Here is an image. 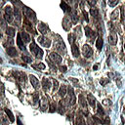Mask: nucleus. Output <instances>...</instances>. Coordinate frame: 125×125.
<instances>
[{"label": "nucleus", "instance_id": "58", "mask_svg": "<svg viewBox=\"0 0 125 125\" xmlns=\"http://www.w3.org/2000/svg\"><path fill=\"white\" fill-rule=\"evenodd\" d=\"M124 49H125V44H124Z\"/></svg>", "mask_w": 125, "mask_h": 125}, {"label": "nucleus", "instance_id": "29", "mask_svg": "<svg viewBox=\"0 0 125 125\" xmlns=\"http://www.w3.org/2000/svg\"><path fill=\"white\" fill-rule=\"evenodd\" d=\"M58 109H59V112L61 114H63L64 113V101L59 102V107H58Z\"/></svg>", "mask_w": 125, "mask_h": 125}, {"label": "nucleus", "instance_id": "38", "mask_svg": "<svg viewBox=\"0 0 125 125\" xmlns=\"http://www.w3.org/2000/svg\"><path fill=\"white\" fill-rule=\"evenodd\" d=\"M118 2H119V0H108V1H107L108 5H109L110 7H114V6H116Z\"/></svg>", "mask_w": 125, "mask_h": 125}, {"label": "nucleus", "instance_id": "16", "mask_svg": "<svg viewBox=\"0 0 125 125\" xmlns=\"http://www.w3.org/2000/svg\"><path fill=\"white\" fill-rule=\"evenodd\" d=\"M75 125H86V122L84 120V117L79 113L75 117Z\"/></svg>", "mask_w": 125, "mask_h": 125}, {"label": "nucleus", "instance_id": "43", "mask_svg": "<svg viewBox=\"0 0 125 125\" xmlns=\"http://www.w3.org/2000/svg\"><path fill=\"white\" fill-rule=\"evenodd\" d=\"M0 119L2 120V123H3V125H8V120H7V118H6L5 116H3V115H0Z\"/></svg>", "mask_w": 125, "mask_h": 125}, {"label": "nucleus", "instance_id": "34", "mask_svg": "<svg viewBox=\"0 0 125 125\" xmlns=\"http://www.w3.org/2000/svg\"><path fill=\"white\" fill-rule=\"evenodd\" d=\"M33 68H35V69H38V70H42V69H44L45 68V64L44 63H42V62H40V63H37V64H32L31 65Z\"/></svg>", "mask_w": 125, "mask_h": 125}, {"label": "nucleus", "instance_id": "23", "mask_svg": "<svg viewBox=\"0 0 125 125\" xmlns=\"http://www.w3.org/2000/svg\"><path fill=\"white\" fill-rule=\"evenodd\" d=\"M71 53H72L73 57H75V58L79 57V49H78V47L75 43L71 45Z\"/></svg>", "mask_w": 125, "mask_h": 125}, {"label": "nucleus", "instance_id": "24", "mask_svg": "<svg viewBox=\"0 0 125 125\" xmlns=\"http://www.w3.org/2000/svg\"><path fill=\"white\" fill-rule=\"evenodd\" d=\"M17 44H18V46L20 47V49L24 50V42H23V40L21 39V34H18V36H17Z\"/></svg>", "mask_w": 125, "mask_h": 125}, {"label": "nucleus", "instance_id": "20", "mask_svg": "<svg viewBox=\"0 0 125 125\" xmlns=\"http://www.w3.org/2000/svg\"><path fill=\"white\" fill-rule=\"evenodd\" d=\"M61 7H62V9L63 10L64 13H70V12L72 11L71 8H70V6H69L67 3H65L63 0L61 2Z\"/></svg>", "mask_w": 125, "mask_h": 125}, {"label": "nucleus", "instance_id": "52", "mask_svg": "<svg viewBox=\"0 0 125 125\" xmlns=\"http://www.w3.org/2000/svg\"><path fill=\"white\" fill-rule=\"evenodd\" d=\"M11 1H12V2H14L15 4H18V3H21V2H20V0H11Z\"/></svg>", "mask_w": 125, "mask_h": 125}, {"label": "nucleus", "instance_id": "21", "mask_svg": "<svg viewBox=\"0 0 125 125\" xmlns=\"http://www.w3.org/2000/svg\"><path fill=\"white\" fill-rule=\"evenodd\" d=\"M103 45H104V40H103V36L102 35H99V37L97 38V41H96V47L98 50H102L103 48Z\"/></svg>", "mask_w": 125, "mask_h": 125}, {"label": "nucleus", "instance_id": "50", "mask_svg": "<svg viewBox=\"0 0 125 125\" xmlns=\"http://www.w3.org/2000/svg\"><path fill=\"white\" fill-rule=\"evenodd\" d=\"M3 92H4V86L2 83H0V94H3Z\"/></svg>", "mask_w": 125, "mask_h": 125}, {"label": "nucleus", "instance_id": "56", "mask_svg": "<svg viewBox=\"0 0 125 125\" xmlns=\"http://www.w3.org/2000/svg\"><path fill=\"white\" fill-rule=\"evenodd\" d=\"M0 21H1V13H0Z\"/></svg>", "mask_w": 125, "mask_h": 125}, {"label": "nucleus", "instance_id": "53", "mask_svg": "<svg viewBox=\"0 0 125 125\" xmlns=\"http://www.w3.org/2000/svg\"><path fill=\"white\" fill-rule=\"evenodd\" d=\"M93 68H94V70H96V69L98 68V64H96V65H94V66H93Z\"/></svg>", "mask_w": 125, "mask_h": 125}, {"label": "nucleus", "instance_id": "6", "mask_svg": "<svg viewBox=\"0 0 125 125\" xmlns=\"http://www.w3.org/2000/svg\"><path fill=\"white\" fill-rule=\"evenodd\" d=\"M82 53H83V56L88 59V58H91V57H92V55H93V50H92V48H91L89 45L85 44V45L82 47Z\"/></svg>", "mask_w": 125, "mask_h": 125}, {"label": "nucleus", "instance_id": "4", "mask_svg": "<svg viewBox=\"0 0 125 125\" xmlns=\"http://www.w3.org/2000/svg\"><path fill=\"white\" fill-rule=\"evenodd\" d=\"M49 58H50V60H51L54 63H56V64H60V63L62 62V58L61 57V55H59L58 53H55V52L50 53Z\"/></svg>", "mask_w": 125, "mask_h": 125}, {"label": "nucleus", "instance_id": "17", "mask_svg": "<svg viewBox=\"0 0 125 125\" xmlns=\"http://www.w3.org/2000/svg\"><path fill=\"white\" fill-rule=\"evenodd\" d=\"M7 54H8L10 57H17V56H18V51L16 50L15 47L10 46V47L7 48Z\"/></svg>", "mask_w": 125, "mask_h": 125}, {"label": "nucleus", "instance_id": "51", "mask_svg": "<svg viewBox=\"0 0 125 125\" xmlns=\"http://www.w3.org/2000/svg\"><path fill=\"white\" fill-rule=\"evenodd\" d=\"M69 80H70V81H72L73 83H78V80H76V79H74V78H72V77H70V78H69Z\"/></svg>", "mask_w": 125, "mask_h": 125}, {"label": "nucleus", "instance_id": "12", "mask_svg": "<svg viewBox=\"0 0 125 125\" xmlns=\"http://www.w3.org/2000/svg\"><path fill=\"white\" fill-rule=\"evenodd\" d=\"M40 108H41L42 111H45V110H47V108H48V100H47V98H46L45 96H43V97L41 98Z\"/></svg>", "mask_w": 125, "mask_h": 125}, {"label": "nucleus", "instance_id": "13", "mask_svg": "<svg viewBox=\"0 0 125 125\" xmlns=\"http://www.w3.org/2000/svg\"><path fill=\"white\" fill-rule=\"evenodd\" d=\"M38 30H39V32L42 35H44V34H46L48 32V26L44 22H39V24H38Z\"/></svg>", "mask_w": 125, "mask_h": 125}, {"label": "nucleus", "instance_id": "41", "mask_svg": "<svg viewBox=\"0 0 125 125\" xmlns=\"http://www.w3.org/2000/svg\"><path fill=\"white\" fill-rule=\"evenodd\" d=\"M48 64H49V66H50L54 71H56V70H57V66L55 65V63H53V62H52V61H48Z\"/></svg>", "mask_w": 125, "mask_h": 125}, {"label": "nucleus", "instance_id": "57", "mask_svg": "<svg viewBox=\"0 0 125 125\" xmlns=\"http://www.w3.org/2000/svg\"><path fill=\"white\" fill-rule=\"evenodd\" d=\"M124 113H125V107H124Z\"/></svg>", "mask_w": 125, "mask_h": 125}, {"label": "nucleus", "instance_id": "11", "mask_svg": "<svg viewBox=\"0 0 125 125\" xmlns=\"http://www.w3.org/2000/svg\"><path fill=\"white\" fill-rule=\"evenodd\" d=\"M108 43L110 45H115L117 43V35L114 31H112L109 35H108Z\"/></svg>", "mask_w": 125, "mask_h": 125}, {"label": "nucleus", "instance_id": "5", "mask_svg": "<svg viewBox=\"0 0 125 125\" xmlns=\"http://www.w3.org/2000/svg\"><path fill=\"white\" fill-rule=\"evenodd\" d=\"M37 41L39 42V44H40L41 46L46 47V48H49V47H50V45H51V40H50L49 38L44 37V35L39 36V37L37 38Z\"/></svg>", "mask_w": 125, "mask_h": 125}, {"label": "nucleus", "instance_id": "1", "mask_svg": "<svg viewBox=\"0 0 125 125\" xmlns=\"http://www.w3.org/2000/svg\"><path fill=\"white\" fill-rule=\"evenodd\" d=\"M29 50L37 59H42V57H43V50L39 46H37L35 44V42H31V44L29 45Z\"/></svg>", "mask_w": 125, "mask_h": 125}, {"label": "nucleus", "instance_id": "18", "mask_svg": "<svg viewBox=\"0 0 125 125\" xmlns=\"http://www.w3.org/2000/svg\"><path fill=\"white\" fill-rule=\"evenodd\" d=\"M69 16H70L71 22H72V23H77V21H78V15H77L76 11H75V10H72V11L69 13Z\"/></svg>", "mask_w": 125, "mask_h": 125}, {"label": "nucleus", "instance_id": "30", "mask_svg": "<svg viewBox=\"0 0 125 125\" xmlns=\"http://www.w3.org/2000/svg\"><path fill=\"white\" fill-rule=\"evenodd\" d=\"M90 14L93 18H98L99 17V10L97 8H91L90 9Z\"/></svg>", "mask_w": 125, "mask_h": 125}, {"label": "nucleus", "instance_id": "19", "mask_svg": "<svg viewBox=\"0 0 125 125\" xmlns=\"http://www.w3.org/2000/svg\"><path fill=\"white\" fill-rule=\"evenodd\" d=\"M87 101L89 102V104L93 108H95V106H96V99L94 98V96L92 94H88L87 95Z\"/></svg>", "mask_w": 125, "mask_h": 125}, {"label": "nucleus", "instance_id": "55", "mask_svg": "<svg viewBox=\"0 0 125 125\" xmlns=\"http://www.w3.org/2000/svg\"><path fill=\"white\" fill-rule=\"evenodd\" d=\"M2 37V33H1V30H0V38Z\"/></svg>", "mask_w": 125, "mask_h": 125}, {"label": "nucleus", "instance_id": "45", "mask_svg": "<svg viewBox=\"0 0 125 125\" xmlns=\"http://www.w3.org/2000/svg\"><path fill=\"white\" fill-rule=\"evenodd\" d=\"M75 31H76V33L78 34V37H80V36H81V26H77V27L75 28Z\"/></svg>", "mask_w": 125, "mask_h": 125}, {"label": "nucleus", "instance_id": "7", "mask_svg": "<svg viewBox=\"0 0 125 125\" xmlns=\"http://www.w3.org/2000/svg\"><path fill=\"white\" fill-rule=\"evenodd\" d=\"M85 34H86V36H87L90 40H92V41H93V39H95V37H96V35H97V33H96L93 29H91L89 26H85Z\"/></svg>", "mask_w": 125, "mask_h": 125}, {"label": "nucleus", "instance_id": "35", "mask_svg": "<svg viewBox=\"0 0 125 125\" xmlns=\"http://www.w3.org/2000/svg\"><path fill=\"white\" fill-rule=\"evenodd\" d=\"M67 38H68V41H69L70 45L74 44V42H75V39H76V36H75L73 33H70V34H68V35H67Z\"/></svg>", "mask_w": 125, "mask_h": 125}, {"label": "nucleus", "instance_id": "26", "mask_svg": "<svg viewBox=\"0 0 125 125\" xmlns=\"http://www.w3.org/2000/svg\"><path fill=\"white\" fill-rule=\"evenodd\" d=\"M20 34H21V39L23 40V42L27 43V42H29V41H30V36H29V34H27L26 32L22 31V32H21V33H20Z\"/></svg>", "mask_w": 125, "mask_h": 125}, {"label": "nucleus", "instance_id": "2", "mask_svg": "<svg viewBox=\"0 0 125 125\" xmlns=\"http://www.w3.org/2000/svg\"><path fill=\"white\" fill-rule=\"evenodd\" d=\"M23 15H24V18L30 21H34L36 20L35 13L28 7H23Z\"/></svg>", "mask_w": 125, "mask_h": 125}, {"label": "nucleus", "instance_id": "59", "mask_svg": "<svg viewBox=\"0 0 125 125\" xmlns=\"http://www.w3.org/2000/svg\"><path fill=\"white\" fill-rule=\"evenodd\" d=\"M124 62H125V58H124Z\"/></svg>", "mask_w": 125, "mask_h": 125}, {"label": "nucleus", "instance_id": "49", "mask_svg": "<svg viewBox=\"0 0 125 125\" xmlns=\"http://www.w3.org/2000/svg\"><path fill=\"white\" fill-rule=\"evenodd\" d=\"M66 69H67V68H66V66H65V65H62V66H60V70H61L62 72H65V71H66Z\"/></svg>", "mask_w": 125, "mask_h": 125}, {"label": "nucleus", "instance_id": "14", "mask_svg": "<svg viewBox=\"0 0 125 125\" xmlns=\"http://www.w3.org/2000/svg\"><path fill=\"white\" fill-rule=\"evenodd\" d=\"M29 80H30V83H31V85L35 88V89H38L39 88V81H38V79L34 76V75H29Z\"/></svg>", "mask_w": 125, "mask_h": 125}, {"label": "nucleus", "instance_id": "48", "mask_svg": "<svg viewBox=\"0 0 125 125\" xmlns=\"http://www.w3.org/2000/svg\"><path fill=\"white\" fill-rule=\"evenodd\" d=\"M82 13H83V16H84V19L86 20V21H89V19H88V14H87V12H85L84 10H82Z\"/></svg>", "mask_w": 125, "mask_h": 125}, {"label": "nucleus", "instance_id": "28", "mask_svg": "<svg viewBox=\"0 0 125 125\" xmlns=\"http://www.w3.org/2000/svg\"><path fill=\"white\" fill-rule=\"evenodd\" d=\"M15 28H13V27H10V26H8L7 28H6V34L8 35V36H10V37H13L14 35H15Z\"/></svg>", "mask_w": 125, "mask_h": 125}, {"label": "nucleus", "instance_id": "36", "mask_svg": "<svg viewBox=\"0 0 125 125\" xmlns=\"http://www.w3.org/2000/svg\"><path fill=\"white\" fill-rule=\"evenodd\" d=\"M4 19L8 22H12L13 21V15H11V14H5L4 15Z\"/></svg>", "mask_w": 125, "mask_h": 125}, {"label": "nucleus", "instance_id": "47", "mask_svg": "<svg viewBox=\"0 0 125 125\" xmlns=\"http://www.w3.org/2000/svg\"><path fill=\"white\" fill-rule=\"evenodd\" d=\"M87 2H88V4H89L90 6H94V5H96L97 0H87Z\"/></svg>", "mask_w": 125, "mask_h": 125}, {"label": "nucleus", "instance_id": "40", "mask_svg": "<svg viewBox=\"0 0 125 125\" xmlns=\"http://www.w3.org/2000/svg\"><path fill=\"white\" fill-rule=\"evenodd\" d=\"M5 14H11V15H13V9H12V7L11 6H6L5 7Z\"/></svg>", "mask_w": 125, "mask_h": 125}, {"label": "nucleus", "instance_id": "32", "mask_svg": "<svg viewBox=\"0 0 125 125\" xmlns=\"http://www.w3.org/2000/svg\"><path fill=\"white\" fill-rule=\"evenodd\" d=\"M98 115H100L102 118H105L104 117V111L101 104H98Z\"/></svg>", "mask_w": 125, "mask_h": 125}, {"label": "nucleus", "instance_id": "33", "mask_svg": "<svg viewBox=\"0 0 125 125\" xmlns=\"http://www.w3.org/2000/svg\"><path fill=\"white\" fill-rule=\"evenodd\" d=\"M14 13H15V16H16V19H17V21L20 22L21 21V12L19 11V9L16 7L15 8V10H14Z\"/></svg>", "mask_w": 125, "mask_h": 125}, {"label": "nucleus", "instance_id": "46", "mask_svg": "<svg viewBox=\"0 0 125 125\" xmlns=\"http://www.w3.org/2000/svg\"><path fill=\"white\" fill-rule=\"evenodd\" d=\"M38 98H39V94H37V93H34V94H33V101H34V103H37V101H38Z\"/></svg>", "mask_w": 125, "mask_h": 125}, {"label": "nucleus", "instance_id": "44", "mask_svg": "<svg viewBox=\"0 0 125 125\" xmlns=\"http://www.w3.org/2000/svg\"><path fill=\"white\" fill-rule=\"evenodd\" d=\"M56 110V104L54 103H51L50 104V112H54Z\"/></svg>", "mask_w": 125, "mask_h": 125}, {"label": "nucleus", "instance_id": "27", "mask_svg": "<svg viewBox=\"0 0 125 125\" xmlns=\"http://www.w3.org/2000/svg\"><path fill=\"white\" fill-rule=\"evenodd\" d=\"M118 18H119V10H114L112 13H111V15H110V19H111V21H116V20H118Z\"/></svg>", "mask_w": 125, "mask_h": 125}, {"label": "nucleus", "instance_id": "39", "mask_svg": "<svg viewBox=\"0 0 125 125\" xmlns=\"http://www.w3.org/2000/svg\"><path fill=\"white\" fill-rule=\"evenodd\" d=\"M59 89V82L57 81V80H53V91L55 92V91H57Z\"/></svg>", "mask_w": 125, "mask_h": 125}, {"label": "nucleus", "instance_id": "15", "mask_svg": "<svg viewBox=\"0 0 125 125\" xmlns=\"http://www.w3.org/2000/svg\"><path fill=\"white\" fill-rule=\"evenodd\" d=\"M78 101H79V104H80V106H81L83 109H86V110H87V103H86V99L84 98V96H83L82 94L79 95Z\"/></svg>", "mask_w": 125, "mask_h": 125}, {"label": "nucleus", "instance_id": "8", "mask_svg": "<svg viewBox=\"0 0 125 125\" xmlns=\"http://www.w3.org/2000/svg\"><path fill=\"white\" fill-rule=\"evenodd\" d=\"M56 48H57V51H59L61 54H65L66 53L65 45H64L63 41H62V40H59L58 41V43L56 44Z\"/></svg>", "mask_w": 125, "mask_h": 125}, {"label": "nucleus", "instance_id": "54", "mask_svg": "<svg viewBox=\"0 0 125 125\" xmlns=\"http://www.w3.org/2000/svg\"><path fill=\"white\" fill-rule=\"evenodd\" d=\"M3 3H4V0H0V6H1Z\"/></svg>", "mask_w": 125, "mask_h": 125}, {"label": "nucleus", "instance_id": "31", "mask_svg": "<svg viewBox=\"0 0 125 125\" xmlns=\"http://www.w3.org/2000/svg\"><path fill=\"white\" fill-rule=\"evenodd\" d=\"M5 112H6L7 116L9 117L10 121H11V122H14V121H15V118H14V115H13L12 111H11V110H10L9 108H5Z\"/></svg>", "mask_w": 125, "mask_h": 125}, {"label": "nucleus", "instance_id": "25", "mask_svg": "<svg viewBox=\"0 0 125 125\" xmlns=\"http://www.w3.org/2000/svg\"><path fill=\"white\" fill-rule=\"evenodd\" d=\"M66 87H65V85H62V86H61L60 87V89H59V96L60 97H62V98H63V97H65V95H66Z\"/></svg>", "mask_w": 125, "mask_h": 125}, {"label": "nucleus", "instance_id": "10", "mask_svg": "<svg viewBox=\"0 0 125 125\" xmlns=\"http://www.w3.org/2000/svg\"><path fill=\"white\" fill-rule=\"evenodd\" d=\"M62 27L64 28V30H69L71 28V21L67 17H64L62 20Z\"/></svg>", "mask_w": 125, "mask_h": 125}, {"label": "nucleus", "instance_id": "9", "mask_svg": "<svg viewBox=\"0 0 125 125\" xmlns=\"http://www.w3.org/2000/svg\"><path fill=\"white\" fill-rule=\"evenodd\" d=\"M13 75H14V77H15L17 80H19V81L24 82V80H25V74H24L23 72H21V71H14V72H13Z\"/></svg>", "mask_w": 125, "mask_h": 125}, {"label": "nucleus", "instance_id": "37", "mask_svg": "<svg viewBox=\"0 0 125 125\" xmlns=\"http://www.w3.org/2000/svg\"><path fill=\"white\" fill-rule=\"evenodd\" d=\"M21 59H22L23 62H32L31 58L28 57V56H26V55H22V56H21Z\"/></svg>", "mask_w": 125, "mask_h": 125}, {"label": "nucleus", "instance_id": "42", "mask_svg": "<svg viewBox=\"0 0 125 125\" xmlns=\"http://www.w3.org/2000/svg\"><path fill=\"white\" fill-rule=\"evenodd\" d=\"M109 82V79H107V78H104V79H101V81H100V83L102 84V86H104L105 84H107Z\"/></svg>", "mask_w": 125, "mask_h": 125}, {"label": "nucleus", "instance_id": "22", "mask_svg": "<svg viewBox=\"0 0 125 125\" xmlns=\"http://www.w3.org/2000/svg\"><path fill=\"white\" fill-rule=\"evenodd\" d=\"M42 86H43V89L45 91L49 90V88L51 87V81L48 78H43V80H42Z\"/></svg>", "mask_w": 125, "mask_h": 125}, {"label": "nucleus", "instance_id": "3", "mask_svg": "<svg viewBox=\"0 0 125 125\" xmlns=\"http://www.w3.org/2000/svg\"><path fill=\"white\" fill-rule=\"evenodd\" d=\"M67 91H68V97H67V99L65 100V102H67V104H70V105H73V104H75V103H76V98H75V95H74V93H73V89L71 88V87H69L68 89H67Z\"/></svg>", "mask_w": 125, "mask_h": 125}]
</instances>
